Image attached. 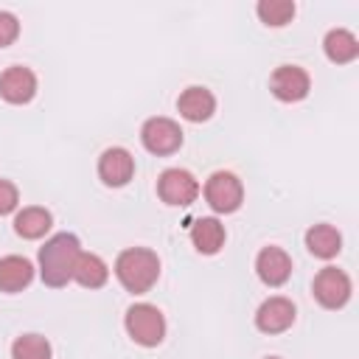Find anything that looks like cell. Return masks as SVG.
Here are the masks:
<instances>
[{"mask_svg": "<svg viewBox=\"0 0 359 359\" xmlns=\"http://www.w3.org/2000/svg\"><path fill=\"white\" fill-rule=\"evenodd\" d=\"M81 255V244L73 233H56L39 247V275L45 286H65L73 280L76 258Z\"/></svg>", "mask_w": 359, "mask_h": 359, "instance_id": "1", "label": "cell"}, {"mask_svg": "<svg viewBox=\"0 0 359 359\" xmlns=\"http://www.w3.org/2000/svg\"><path fill=\"white\" fill-rule=\"evenodd\" d=\"M115 278L132 294L149 292L160 278V258L149 247H129L115 258Z\"/></svg>", "mask_w": 359, "mask_h": 359, "instance_id": "2", "label": "cell"}, {"mask_svg": "<svg viewBox=\"0 0 359 359\" xmlns=\"http://www.w3.org/2000/svg\"><path fill=\"white\" fill-rule=\"evenodd\" d=\"M123 325H126V334L137 345H143V348H154L165 337V317L151 303H135V306H129L126 309V317H123Z\"/></svg>", "mask_w": 359, "mask_h": 359, "instance_id": "3", "label": "cell"}, {"mask_svg": "<svg viewBox=\"0 0 359 359\" xmlns=\"http://www.w3.org/2000/svg\"><path fill=\"white\" fill-rule=\"evenodd\" d=\"M205 199L216 213H236L244 202L241 180L233 171H213L205 182Z\"/></svg>", "mask_w": 359, "mask_h": 359, "instance_id": "4", "label": "cell"}, {"mask_svg": "<svg viewBox=\"0 0 359 359\" xmlns=\"http://www.w3.org/2000/svg\"><path fill=\"white\" fill-rule=\"evenodd\" d=\"M311 292L323 309H342L351 300V278L337 266H323L314 275Z\"/></svg>", "mask_w": 359, "mask_h": 359, "instance_id": "5", "label": "cell"}, {"mask_svg": "<svg viewBox=\"0 0 359 359\" xmlns=\"http://www.w3.org/2000/svg\"><path fill=\"white\" fill-rule=\"evenodd\" d=\"M157 194H160V199L165 205L188 208L199 196V182L185 168H165L160 174V180H157Z\"/></svg>", "mask_w": 359, "mask_h": 359, "instance_id": "6", "label": "cell"}, {"mask_svg": "<svg viewBox=\"0 0 359 359\" xmlns=\"http://www.w3.org/2000/svg\"><path fill=\"white\" fill-rule=\"evenodd\" d=\"M140 140L151 154H174L182 146V129L171 118H149L140 129Z\"/></svg>", "mask_w": 359, "mask_h": 359, "instance_id": "7", "label": "cell"}, {"mask_svg": "<svg viewBox=\"0 0 359 359\" xmlns=\"http://www.w3.org/2000/svg\"><path fill=\"white\" fill-rule=\"evenodd\" d=\"M269 90H272V95H275L278 101H286V104L303 101V98L309 95V90H311V79H309V73H306L303 67H297V65H280V67H275V73L269 76Z\"/></svg>", "mask_w": 359, "mask_h": 359, "instance_id": "8", "label": "cell"}, {"mask_svg": "<svg viewBox=\"0 0 359 359\" xmlns=\"http://www.w3.org/2000/svg\"><path fill=\"white\" fill-rule=\"evenodd\" d=\"M294 303L289 297H266L255 311V328L264 334H280L294 323Z\"/></svg>", "mask_w": 359, "mask_h": 359, "instance_id": "9", "label": "cell"}, {"mask_svg": "<svg viewBox=\"0 0 359 359\" xmlns=\"http://www.w3.org/2000/svg\"><path fill=\"white\" fill-rule=\"evenodd\" d=\"M132 174H135V157L126 149L112 146L98 157V177H101L104 185L121 188L132 180Z\"/></svg>", "mask_w": 359, "mask_h": 359, "instance_id": "10", "label": "cell"}, {"mask_svg": "<svg viewBox=\"0 0 359 359\" xmlns=\"http://www.w3.org/2000/svg\"><path fill=\"white\" fill-rule=\"evenodd\" d=\"M0 95L8 104H28L36 95V76L22 65H11L0 73Z\"/></svg>", "mask_w": 359, "mask_h": 359, "instance_id": "11", "label": "cell"}, {"mask_svg": "<svg viewBox=\"0 0 359 359\" xmlns=\"http://www.w3.org/2000/svg\"><path fill=\"white\" fill-rule=\"evenodd\" d=\"M255 272L266 286H283L292 275V258L280 247H264L255 258Z\"/></svg>", "mask_w": 359, "mask_h": 359, "instance_id": "12", "label": "cell"}, {"mask_svg": "<svg viewBox=\"0 0 359 359\" xmlns=\"http://www.w3.org/2000/svg\"><path fill=\"white\" fill-rule=\"evenodd\" d=\"M177 109H180V115L185 121L202 123V121H208L216 112V98H213V93L208 87H188V90L180 93Z\"/></svg>", "mask_w": 359, "mask_h": 359, "instance_id": "13", "label": "cell"}, {"mask_svg": "<svg viewBox=\"0 0 359 359\" xmlns=\"http://www.w3.org/2000/svg\"><path fill=\"white\" fill-rule=\"evenodd\" d=\"M34 280V264L22 255L0 258V292H22Z\"/></svg>", "mask_w": 359, "mask_h": 359, "instance_id": "14", "label": "cell"}, {"mask_svg": "<svg viewBox=\"0 0 359 359\" xmlns=\"http://www.w3.org/2000/svg\"><path fill=\"white\" fill-rule=\"evenodd\" d=\"M191 241L202 255H216L224 247V224L213 216L196 219L191 227Z\"/></svg>", "mask_w": 359, "mask_h": 359, "instance_id": "15", "label": "cell"}, {"mask_svg": "<svg viewBox=\"0 0 359 359\" xmlns=\"http://www.w3.org/2000/svg\"><path fill=\"white\" fill-rule=\"evenodd\" d=\"M306 247H309V252H311L314 258L328 261V258L339 255V250H342V236H339V230H337L334 224H314V227L306 230Z\"/></svg>", "mask_w": 359, "mask_h": 359, "instance_id": "16", "label": "cell"}, {"mask_svg": "<svg viewBox=\"0 0 359 359\" xmlns=\"http://www.w3.org/2000/svg\"><path fill=\"white\" fill-rule=\"evenodd\" d=\"M323 50L334 65H348L359 56V39L345 28H331L323 39Z\"/></svg>", "mask_w": 359, "mask_h": 359, "instance_id": "17", "label": "cell"}, {"mask_svg": "<svg viewBox=\"0 0 359 359\" xmlns=\"http://www.w3.org/2000/svg\"><path fill=\"white\" fill-rule=\"evenodd\" d=\"M109 278V269L104 264V258H98L95 252H81L76 258V266H73V280L84 289H101Z\"/></svg>", "mask_w": 359, "mask_h": 359, "instance_id": "18", "label": "cell"}, {"mask_svg": "<svg viewBox=\"0 0 359 359\" xmlns=\"http://www.w3.org/2000/svg\"><path fill=\"white\" fill-rule=\"evenodd\" d=\"M50 224H53L50 210L39 208V205L22 208V210L14 216V230H17V236L31 238V241H34V238H42V236L50 230Z\"/></svg>", "mask_w": 359, "mask_h": 359, "instance_id": "19", "label": "cell"}, {"mask_svg": "<svg viewBox=\"0 0 359 359\" xmlns=\"http://www.w3.org/2000/svg\"><path fill=\"white\" fill-rule=\"evenodd\" d=\"M255 11H258V17H261L264 25H269V28H283V25L294 17V3H292V0H261V3L255 6Z\"/></svg>", "mask_w": 359, "mask_h": 359, "instance_id": "20", "label": "cell"}, {"mask_svg": "<svg viewBox=\"0 0 359 359\" xmlns=\"http://www.w3.org/2000/svg\"><path fill=\"white\" fill-rule=\"evenodd\" d=\"M11 359H50V342L42 334H22L11 345Z\"/></svg>", "mask_w": 359, "mask_h": 359, "instance_id": "21", "label": "cell"}, {"mask_svg": "<svg viewBox=\"0 0 359 359\" xmlns=\"http://www.w3.org/2000/svg\"><path fill=\"white\" fill-rule=\"evenodd\" d=\"M20 34V22L11 11H0V48H8Z\"/></svg>", "mask_w": 359, "mask_h": 359, "instance_id": "22", "label": "cell"}, {"mask_svg": "<svg viewBox=\"0 0 359 359\" xmlns=\"http://www.w3.org/2000/svg\"><path fill=\"white\" fill-rule=\"evenodd\" d=\"M17 202H20V191H17V185L8 182V180H0V216L11 213V210L17 208Z\"/></svg>", "mask_w": 359, "mask_h": 359, "instance_id": "23", "label": "cell"}, {"mask_svg": "<svg viewBox=\"0 0 359 359\" xmlns=\"http://www.w3.org/2000/svg\"><path fill=\"white\" fill-rule=\"evenodd\" d=\"M266 359H280V356H266Z\"/></svg>", "mask_w": 359, "mask_h": 359, "instance_id": "24", "label": "cell"}]
</instances>
